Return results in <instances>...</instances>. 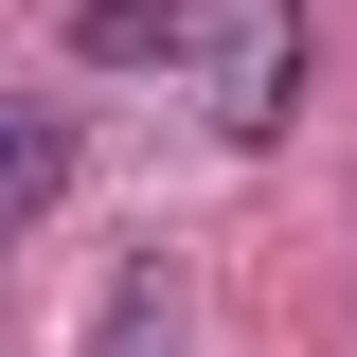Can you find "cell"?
Segmentation results:
<instances>
[{"instance_id": "obj_4", "label": "cell", "mask_w": 357, "mask_h": 357, "mask_svg": "<svg viewBox=\"0 0 357 357\" xmlns=\"http://www.w3.org/2000/svg\"><path fill=\"white\" fill-rule=\"evenodd\" d=\"M215 0H89V54H197Z\"/></svg>"}, {"instance_id": "obj_1", "label": "cell", "mask_w": 357, "mask_h": 357, "mask_svg": "<svg viewBox=\"0 0 357 357\" xmlns=\"http://www.w3.org/2000/svg\"><path fill=\"white\" fill-rule=\"evenodd\" d=\"M197 340V286H178V250H126L107 286H89V340L72 357H178Z\"/></svg>"}, {"instance_id": "obj_3", "label": "cell", "mask_w": 357, "mask_h": 357, "mask_svg": "<svg viewBox=\"0 0 357 357\" xmlns=\"http://www.w3.org/2000/svg\"><path fill=\"white\" fill-rule=\"evenodd\" d=\"M286 89H304V18H268V36L232 54V143H268V126H286Z\"/></svg>"}, {"instance_id": "obj_2", "label": "cell", "mask_w": 357, "mask_h": 357, "mask_svg": "<svg viewBox=\"0 0 357 357\" xmlns=\"http://www.w3.org/2000/svg\"><path fill=\"white\" fill-rule=\"evenodd\" d=\"M54 197H72V126L0 107V232H18V215H54Z\"/></svg>"}]
</instances>
